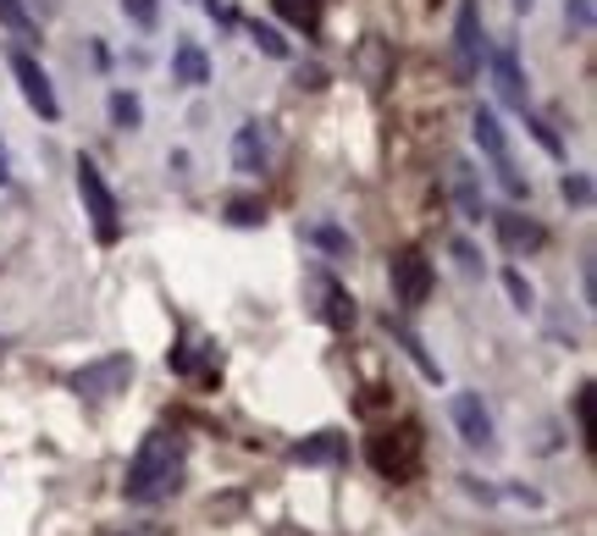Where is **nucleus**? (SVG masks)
I'll list each match as a JSON object with an SVG mask.
<instances>
[{
    "instance_id": "obj_24",
    "label": "nucleus",
    "mask_w": 597,
    "mask_h": 536,
    "mask_svg": "<svg viewBox=\"0 0 597 536\" xmlns=\"http://www.w3.org/2000/svg\"><path fill=\"white\" fill-rule=\"evenodd\" d=\"M266 205L261 200H227V227H261Z\"/></svg>"
},
{
    "instance_id": "obj_14",
    "label": "nucleus",
    "mask_w": 597,
    "mask_h": 536,
    "mask_svg": "<svg viewBox=\"0 0 597 536\" xmlns=\"http://www.w3.org/2000/svg\"><path fill=\"white\" fill-rule=\"evenodd\" d=\"M172 83H183V88H205L211 83V56H205L200 39H178L172 45Z\"/></svg>"
},
{
    "instance_id": "obj_19",
    "label": "nucleus",
    "mask_w": 597,
    "mask_h": 536,
    "mask_svg": "<svg viewBox=\"0 0 597 536\" xmlns=\"http://www.w3.org/2000/svg\"><path fill=\"white\" fill-rule=\"evenodd\" d=\"M575 431H581L586 449H597V388L592 382L575 393Z\"/></svg>"
},
{
    "instance_id": "obj_32",
    "label": "nucleus",
    "mask_w": 597,
    "mask_h": 536,
    "mask_svg": "<svg viewBox=\"0 0 597 536\" xmlns=\"http://www.w3.org/2000/svg\"><path fill=\"white\" fill-rule=\"evenodd\" d=\"M12 183V155H7V144H0V189Z\"/></svg>"
},
{
    "instance_id": "obj_20",
    "label": "nucleus",
    "mask_w": 597,
    "mask_h": 536,
    "mask_svg": "<svg viewBox=\"0 0 597 536\" xmlns=\"http://www.w3.org/2000/svg\"><path fill=\"white\" fill-rule=\"evenodd\" d=\"M0 23L17 34V45H34V39H39V28H34V17H28V0H0Z\"/></svg>"
},
{
    "instance_id": "obj_4",
    "label": "nucleus",
    "mask_w": 597,
    "mask_h": 536,
    "mask_svg": "<svg viewBox=\"0 0 597 536\" xmlns=\"http://www.w3.org/2000/svg\"><path fill=\"white\" fill-rule=\"evenodd\" d=\"M481 61H487L481 7H476V0H459V17H454V83H476Z\"/></svg>"
},
{
    "instance_id": "obj_23",
    "label": "nucleus",
    "mask_w": 597,
    "mask_h": 536,
    "mask_svg": "<svg viewBox=\"0 0 597 536\" xmlns=\"http://www.w3.org/2000/svg\"><path fill=\"white\" fill-rule=\"evenodd\" d=\"M503 288H509V299H515V310H521V315H526V310H537V288L526 283L521 265H509V272H503Z\"/></svg>"
},
{
    "instance_id": "obj_6",
    "label": "nucleus",
    "mask_w": 597,
    "mask_h": 536,
    "mask_svg": "<svg viewBox=\"0 0 597 536\" xmlns=\"http://www.w3.org/2000/svg\"><path fill=\"white\" fill-rule=\"evenodd\" d=\"M387 272H393V299H398L404 315H415L426 299H432V283H438V277H432V260H426V249H398Z\"/></svg>"
},
{
    "instance_id": "obj_12",
    "label": "nucleus",
    "mask_w": 597,
    "mask_h": 536,
    "mask_svg": "<svg viewBox=\"0 0 597 536\" xmlns=\"http://www.w3.org/2000/svg\"><path fill=\"white\" fill-rule=\"evenodd\" d=\"M310 283H315V294H321V321H326L332 332H349V326H355V299H349V288L337 283L332 272H315Z\"/></svg>"
},
{
    "instance_id": "obj_17",
    "label": "nucleus",
    "mask_w": 597,
    "mask_h": 536,
    "mask_svg": "<svg viewBox=\"0 0 597 536\" xmlns=\"http://www.w3.org/2000/svg\"><path fill=\"white\" fill-rule=\"evenodd\" d=\"M106 111H111V128H122V133H139L144 128V100L133 95V88H111Z\"/></svg>"
},
{
    "instance_id": "obj_13",
    "label": "nucleus",
    "mask_w": 597,
    "mask_h": 536,
    "mask_svg": "<svg viewBox=\"0 0 597 536\" xmlns=\"http://www.w3.org/2000/svg\"><path fill=\"white\" fill-rule=\"evenodd\" d=\"M454 205H459V216H465L470 227H481V222H487V194H481V171H476L470 160H454Z\"/></svg>"
},
{
    "instance_id": "obj_8",
    "label": "nucleus",
    "mask_w": 597,
    "mask_h": 536,
    "mask_svg": "<svg viewBox=\"0 0 597 536\" xmlns=\"http://www.w3.org/2000/svg\"><path fill=\"white\" fill-rule=\"evenodd\" d=\"M449 415H454V431H459L465 449H481V454L498 449V431H492V415H487L481 393H454L449 398Z\"/></svg>"
},
{
    "instance_id": "obj_18",
    "label": "nucleus",
    "mask_w": 597,
    "mask_h": 536,
    "mask_svg": "<svg viewBox=\"0 0 597 536\" xmlns=\"http://www.w3.org/2000/svg\"><path fill=\"white\" fill-rule=\"evenodd\" d=\"M387 326H393V337L404 343V354H409V360L420 366V377H426V382H443V366L432 360V354H426V343H420V337H415L404 321H393V315H387Z\"/></svg>"
},
{
    "instance_id": "obj_3",
    "label": "nucleus",
    "mask_w": 597,
    "mask_h": 536,
    "mask_svg": "<svg viewBox=\"0 0 597 536\" xmlns=\"http://www.w3.org/2000/svg\"><path fill=\"white\" fill-rule=\"evenodd\" d=\"M72 171H77V200H83V216H89L95 238H100V243H117V238H122V205H117L111 183L100 177V166H95L89 155H77Z\"/></svg>"
},
{
    "instance_id": "obj_28",
    "label": "nucleus",
    "mask_w": 597,
    "mask_h": 536,
    "mask_svg": "<svg viewBox=\"0 0 597 536\" xmlns=\"http://www.w3.org/2000/svg\"><path fill=\"white\" fill-rule=\"evenodd\" d=\"M564 23L575 34H592V0H564Z\"/></svg>"
},
{
    "instance_id": "obj_25",
    "label": "nucleus",
    "mask_w": 597,
    "mask_h": 536,
    "mask_svg": "<svg viewBox=\"0 0 597 536\" xmlns=\"http://www.w3.org/2000/svg\"><path fill=\"white\" fill-rule=\"evenodd\" d=\"M521 117H526V128H532V139H537V144H542V150H548L553 160H564V139H559V133H553V128H548V122H542V117L532 111V106H526Z\"/></svg>"
},
{
    "instance_id": "obj_2",
    "label": "nucleus",
    "mask_w": 597,
    "mask_h": 536,
    "mask_svg": "<svg viewBox=\"0 0 597 536\" xmlns=\"http://www.w3.org/2000/svg\"><path fill=\"white\" fill-rule=\"evenodd\" d=\"M470 133H476V150L487 155V166H492V177L503 183V194L509 200H532V183L515 171V150H509V133H503V122H498V111L492 106H481L476 117H470Z\"/></svg>"
},
{
    "instance_id": "obj_15",
    "label": "nucleus",
    "mask_w": 597,
    "mask_h": 536,
    "mask_svg": "<svg viewBox=\"0 0 597 536\" xmlns=\"http://www.w3.org/2000/svg\"><path fill=\"white\" fill-rule=\"evenodd\" d=\"M344 449H349V442L337 437V431H315V437L294 442L288 460H294V465H332V460H344Z\"/></svg>"
},
{
    "instance_id": "obj_7",
    "label": "nucleus",
    "mask_w": 597,
    "mask_h": 536,
    "mask_svg": "<svg viewBox=\"0 0 597 536\" xmlns=\"http://www.w3.org/2000/svg\"><path fill=\"white\" fill-rule=\"evenodd\" d=\"M128 382H133V354H100V360H89L83 371H72V393L89 398V404L117 398Z\"/></svg>"
},
{
    "instance_id": "obj_11",
    "label": "nucleus",
    "mask_w": 597,
    "mask_h": 536,
    "mask_svg": "<svg viewBox=\"0 0 597 536\" xmlns=\"http://www.w3.org/2000/svg\"><path fill=\"white\" fill-rule=\"evenodd\" d=\"M272 166V139H266V122H243L232 133V171L238 177H261Z\"/></svg>"
},
{
    "instance_id": "obj_1",
    "label": "nucleus",
    "mask_w": 597,
    "mask_h": 536,
    "mask_svg": "<svg viewBox=\"0 0 597 536\" xmlns=\"http://www.w3.org/2000/svg\"><path fill=\"white\" fill-rule=\"evenodd\" d=\"M178 481H183V437L178 431H150L139 442L133 465H128V481H122L128 503H160L166 492H178Z\"/></svg>"
},
{
    "instance_id": "obj_5",
    "label": "nucleus",
    "mask_w": 597,
    "mask_h": 536,
    "mask_svg": "<svg viewBox=\"0 0 597 536\" xmlns=\"http://www.w3.org/2000/svg\"><path fill=\"white\" fill-rule=\"evenodd\" d=\"M7 67H12V78H17V88H23V100L39 111V122H61V100H56V83H50V72L34 61V50L28 45H12V56H7Z\"/></svg>"
},
{
    "instance_id": "obj_10",
    "label": "nucleus",
    "mask_w": 597,
    "mask_h": 536,
    "mask_svg": "<svg viewBox=\"0 0 597 536\" xmlns=\"http://www.w3.org/2000/svg\"><path fill=\"white\" fill-rule=\"evenodd\" d=\"M487 67H492V83H498V100H503L509 111H526V72H521L515 45L498 39V45L487 50Z\"/></svg>"
},
{
    "instance_id": "obj_31",
    "label": "nucleus",
    "mask_w": 597,
    "mask_h": 536,
    "mask_svg": "<svg viewBox=\"0 0 597 536\" xmlns=\"http://www.w3.org/2000/svg\"><path fill=\"white\" fill-rule=\"evenodd\" d=\"M509 498H521L526 509H537V503H542V492H532V487H509Z\"/></svg>"
},
{
    "instance_id": "obj_21",
    "label": "nucleus",
    "mask_w": 597,
    "mask_h": 536,
    "mask_svg": "<svg viewBox=\"0 0 597 536\" xmlns=\"http://www.w3.org/2000/svg\"><path fill=\"white\" fill-rule=\"evenodd\" d=\"M249 39H254V50H266L272 61H294V45H288L283 28H272V23H249Z\"/></svg>"
},
{
    "instance_id": "obj_16",
    "label": "nucleus",
    "mask_w": 597,
    "mask_h": 536,
    "mask_svg": "<svg viewBox=\"0 0 597 536\" xmlns=\"http://www.w3.org/2000/svg\"><path fill=\"white\" fill-rule=\"evenodd\" d=\"M305 243L321 249V254H332V260H349V254H355V238L337 227V222H310V227H305Z\"/></svg>"
},
{
    "instance_id": "obj_29",
    "label": "nucleus",
    "mask_w": 597,
    "mask_h": 536,
    "mask_svg": "<svg viewBox=\"0 0 597 536\" xmlns=\"http://www.w3.org/2000/svg\"><path fill=\"white\" fill-rule=\"evenodd\" d=\"M166 360H172V371H194V354H189V348H183V343H178V348H172V354H166Z\"/></svg>"
},
{
    "instance_id": "obj_26",
    "label": "nucleus",
    "mask_w": 597,
    "mask_h": 536,
    "mask_svg": "<svg viewBox=\"0 0 597 536\" xmlns=\"http://www.w3.org/2000/svg\"><path fill=\"white\" fill-rule=\"evenodd\" d=\"M559 194H564L570 205H592V177H586V171H564V177H559Z\"/></svg>"
},
{
    "instance_id": "obj_27",
    "label": "nucleus",
    "mask_w": 597,
    "mask_h": 536,
    "mask_svg": "<svg viewBox=\"0 0 597 536\" xmlns=\"http://www.w3.org/2000/svg\"><path fill=\"white\" fill-rule=\"evenodd\" d=\"M454 260H459V272H465V277H481V272H487V265H481V254H476V243H470V238H454Z\"/></svg>"
},
{
    "instance_id": "obj_9",
    "label": "nucleus",
    "mask_w": 597,
    "mask_h": 536,
    "mask_svg": "<svg viewBox=\"0 0 597 536\" xmlns=\"http://www.w3.org/2000/svg\"><path fill=\"white\" fill-rule=\"evenodd\" d=\"M487 222L498 227V238H503V249L509 254H537L542 243H548V227L537 222V216H526V211H487Z\"/></svg>"
},
{
    "instance_id": "obj_30",
    "label": "nucleus",
    "mask_w": 597,
    "mask_h": 536,
    "mask_svg": "<svg viewBox=\"0 0 597 536\" xmlns=\"http://www.w3.org/2000/svg\"><path fill=\"white\" fill-rule=\"evenodd\" d=\"M277 7H283L294 23H310V7H299V0H277Z\"/></svg>"
},
{
    "instance_id": "obj_33",
    "label": "nucleus",
    "mask_w": 597,
    "mask_h": 536,
    "mask_svg": "<svg viewBox=\"0 0 597 536\" xmlns=\"http://www.w3.org/2000/svg\"><path fill=\"white\" fill-rule=\"evenodd\" d=\"M537 7V0H515V12H532Z\"/></svg>"
},
{
    "instance_id": "obj_34",
    "label": "nucleus",
    "mask_w": 597,
    "mask_h": 536,
    "mask_svg": "<svg viewBox=\"0 0 597 536\" xmlns=\"http://www.w3.org/2000/svg\"><path fill=\"white\" fill-rule=\"evenodd\" d=\"M0 348H7V337H0Z\"/></svg>"
},
{
    "instance_id": "obj_22",
    "label": "nucleus",
    "mask_w": 597,
    "mask_h": 536,
    "mask_svg": "<svg viewBox=\"0 0 597 536\" xmlns=\"http://www.w3.org/2000/svg\"><path fill=\"white\" fill-rule=\"evenodd\" d=\"M122 17H128L139 34H155V28H160V0H122Z\"/></svg>"
}]
</instances>
